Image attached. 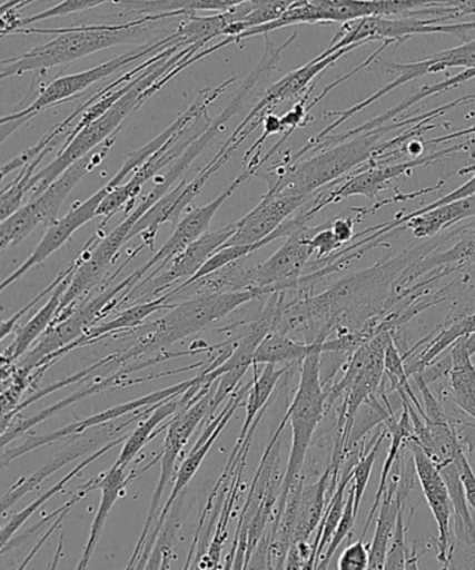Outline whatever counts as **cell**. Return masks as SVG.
Returning <instances> with one entry per match:
<instances>
[{
	"mask_svg": "<svg viewBox=\"0 0 475 570\" xmlns=\"http://www.w3.org/2000/svg\"><path fill=\"white\" fill-rule=\"evenodd\" d=\"M214 395L215 392L209 390L206 395L201 396L196 403H192L190 407L185 409V411L176 414L170 420L168 433L164 441V450L161 455H159L161 474H159L157 489H155L151 498V507H149L146 524H144L140 539H138L136 550L132 552L129 567H127L129 569L135 567L137 559H140L144 546H146L149 537V531H151L154 523H157L159 514H161L164 492L167 490L169 481L172 480L176 463L179 461L181 451H184L187 442H189L190 436L195 434L198 425L208 416H211Z\"/></svg>",
	"mask_w": 475,
	"mask_h": 570,
	"instance_id": "obj_12",
	"label": "cell"
},
{
	"mask_svg": "<svg viewBox=\"0 0 475 570\" xmlns=\"http://www.w3.org/2000/svg\"><path fill=\"white\" fill-rule=\"evenodd\" d=\"M405 446L410 451L418 475V483L422 485L425 501H427L431 512L434 514L436 525H438V561L444 568H449L452 562L453 547L451 522L453 517V502L449 489L444 478L428 456L422 445L413 439L405 442Z\"/></svg>",
	"mask_w": 475,
	"mask_h": 570,
	"instance_id": "obj_19",
	"label": "cell"
},
{
	"mask_svg": "<svg viewBox=\"0 0 475 570\" xmlns=\"http://www.w3.org/2000/svg\"><path fill=\"white\" fill-rule=\"evenodd\" d=\"M167 20L164 16H142L120 24H92L69 27V29H32L26 27L14 35H48L52 40L41 43L19 57L2 60L0 79L47 71L58 66L76 62L103 49L127 46L141 41L157 29L159 21Z\"/></svg>",
	"mask_w": 475,
	"mask_h": 570,
	"instance_id": "obj_3",
	"label": "cell"
},
{
	"mask_svg": "<svg viewBox=\"0 0 475 570\" xmlns=\"http://www.w3.org/2000/svg\"><path fill=\"white\" fill-rule=\"evenodd\" d=\"M236 230L237 223L226 225L222 229L207 232L200 239L191 243L189 247L185 248L184 252L169 263L168 268L161 271L154 279L144 285H151L149 295L157 296L159 293L167 291L169 286H172L175 282L192 278L204 267V264L228 243L230 237L236 234ZM141 287L132 291L127 301H129L132 293L140 291Z\"/></svg>",
	"mask_w": 475,
	"mask_h": 570,
	"instance_id": "obj_23",
	"label": "cell"
},
{
	"mask_svg": "<svg viewBox=\"0 0 475 570\" xmlns=\"http://www.w3.org/2000/svg\"><path fill=\"white\" fill-rule=\"evenodd\" d=\"M116 137L118 136L110 137L101 147L77 160L46 190L31 197V200L26 206H21L12 217L2 220V224H0V253L3 254L9 247L18 246L36 230L43 228V226L49 228L55 220H58L60 209L68 200L70 193L79 185L82 177L91 174L99 164H102L109 149L113 147Z\"/></svg>",
	"mask_w": 475,
	"mask_h": 570,
	"instance_id": "obj_6",
	"label": "cell"
},
{
	"mask_svg": "<svg viewBox=\"0 0 475 570\" xmlns=\"http://www.w3.org/2000/svg\"><path fill=\"white\" fill-rule=\"evenodd\" d=\"M469 146H474V144L467 138L466 141L457 144V146L441 149V151L429 154L427 157H417L405 160V163L390 165L375 164L364 166V168L353 171L345 179L334 183L327 190L319 193L315 200L309 204L308 212L315 218V215L321 213L324 208L346 200L349 197L377 198L380 191L388 188L392 180L410 175L416 168L438 163V160L445 159L449 155L462 151V149H466Z\"/></svg>",
	"mask_w": 475,
	"mask_h": 570,
	"instance_id": "obj_10",
	"label": "cell"
},
{
	"mask_svg": "<svg viewBox=\"0 0 475 570\" xmlns=\"http://www.w3.org/2000/svg\"><path fill=\"white\" fill-rule=\"evenodd\" d=\"M456 239L455 245L447 250L438 252V248L407 268L396 281L394 291L390 293V301L396 303L402 293L419 279L429 278L438 282L447 275L475 264V223L463 226L458 230Z\"/></svg>",
	"mask_w": 475,
	"mask_h": 570,
	"instance_id": "obj_21",
	"label": "cell"
},
{
	"mask_svg": "<svg viewBox=\"0 0 475 570\" xmlns=\"http://www.w3.org/2000/svg\"><path fill=\"white\" fill-rule=\"evenodd\" d=\"M32 2H36V0H8V2L2 4V14L18 13L21 8H24L27 4Z\"/></svg>",
	"mask_w": 475,
	"mask_h": 570,
	"instance_id": "obj_49",
	"label": "cell"
},
{
	"mask_svg": "<svg viewBox=\"0 0 475 570\" xmlns=\"http://www.w3.org/2000/svg\"><path fill=\"white\" fill-rule=\"evenodd\" d=\"M321 357L323 353L317 352L304 358L300 368V383H298L296 395L286 412L291 428V448L284 481H281L278 507H276L275 528L284 514L287 497H289L293 485L300 480L315 430L318 429L325 412L328 411V394L321 376Z\"/></svg>",
	"mask_w": 475,
	"mask_h": 570,
	"instance_id": "obj_5",
	"label": "cell"
},
{
	"mask_svg": "<svg viewBox=\"0 0 475 570\" xmlns=\"http://www.w3.org/2000/svg\"><path fill=\"white\" fill-rule=\"evenodd\" d=\"M125 441L126 436L120 435L118 439L110 441L109 444L99 448V450L93 452L92 455L86 458L85 461L79 464V466L71 470V472L66 474L62 480L58 481V483L51 487V489L43 492V494L38 497L37 500L30 503L29 507H26L23 511L13 514L12 519L9 520V523L4 524L2 529V550L8 547L14 534L18 533L21 528H23V525L27 523V520H29L32 514L40 511L43 505H47L51 498L58 494H62L65 487L68 485L70 481L76 478V475H80L82 472H85L86 468L90 466V464L93 462H97L99 458L105 455V453L112 451L115 446L123 444Z\"/></svg>",
	"mask_w": 475,
	"mask_h": 570,
	"instance_id": "obj_35",
	"label": "cell"
},
{
	"mask_svg": "<svg viewBox=\"0 0 475 570\" xmlns=\"http://www.w3.org/2000/svg\"><path fill=\"white\" fill-rule=\"evenodd\" d=\"M473 79H475V68H468L461 71V73L451 77V79L436 82V85L433 86H424L423 88H419V90L416 94H414V96L408 97L407 99H405V101H402L399 105H397V107L389 109L388 112L379 115L377 116V118L367 121V124H364L360 127H356V129L342 132V135L339 136H328L323 138V140L318 142V148H328L330 146H334V144L336 142L346 140V138L358 135V132L372 130L375 129V127L388 125L390 124V121L396 120L397 116L405 112V110H407L408 108H412L413 105L422 102L423 99L439 96V94H444L447 90H451V88H456L458 86L466 85V82Z\"/></svg>",
	"mask_w": 475,
	"mask_h": 570,
	"instance_id": "obj_30",
	"label": "cell"
},
{
	"mask_svg": "<svg viewBox=\"0 0 475 570\" xmlns=\"http://www.w3.org/2000/svg\"><path fill=\"white\" fill-rule=\"evenodd\" d=\"M291 364L285 365L280 370L276 368V364H265V368L261 374H257V365H253V385L250 392H248V401L246 406V420L243 424V429L237 440L236 445H241L246 441L248 433L253 428V424L257 422L259 417H263L265 406L269 401L270 395L274 394L276 385H278L281 375L287 373Z\"/></svg>",
	"mask_w": 475,
	"mask_h": 570,
	"instance_id": "obj_36",
	"label": "cell"
},
{
	"mask_svg": "<svg viewBox=\"0 0 475 570\" xmlns=\"http://www.w3.org/2000/svg\"><path fill=\"white\" fill-rule=\"evenodd\" d=\"M439 472L451 492L456 537L475 552V523L472 508L467 502L466 491H464L461 468H458L456 461L441 468Z\"/></svg>",
	"mask_w": 475,
	"mask_h": 570,
	"instance_id": "obj_37",
	"label": "cell"
},
{
	"mask_svg": "<svg viewBox=\"0 0 475 570\" xmlns=\"http://www.w3.org/2000/svg\"><path fill=\"white\" fill-rule=\"evenodd\" d=\"M340 570L369 569V547L357 540L346 548L338 562Z\"/></svg>",
	"mask_w": 475,
	"mask_h": 570,
	"instance_id": "obj_43",
	"label": "cell"
},
{
	"mask_svg": "<svg viewBox=\"0 0 475 570\" xmlns=\"http://www.w3.org/2000/svg\"><path fill=\"white\" fill-rule=\"evenodd\" d=\"M308 197L286 195L270 190L245 218L237 220V230L224 247L254 245L273 235L298 209L306 206Z\"/></svg>",
	"mask_w": 475,
	"mask_h": 570,
	"instance_id": "obj_22",
	"label": "cell"
},
{
	"mask_svg": "<svg viewBox=\"0 0 475 570\" xmlns=\"http://www.w3.org/2000/svg\"><path fill=\"white\" fill-rule=\"evenodd\" d=\"M264 164V158L248 159L246 169L243 170V174L239 175V177H237V179H235L226 190L220 193L214 202L186 214V217L175 225V230L172 236H170V239L165 242V245L155 253V256L149 259L147 264H144L141 268H138L131 274L136 282V286L132 287V291L148 284L149 281L154 279L155 276L167 268L169 263L172 262L178 254L189 247L191 243L200 239L204 234H207L209 225H211L212 219L219 212L220 207H222L224 204L235 195L237 188H239L243 183L250 180Z\"/></svg>",
	"mask_w": 475,
	"mask_h": 570,
	"instance_id": "obj_11",
	"label": "cell"
},
{
	"mask_svg": "<svg viewBox=\"0 0 475 570\" xmlns=\"http://www.w3.org/2000/svg\"><path fill=\"white\" fill-rule=\"evenodd\" d=\"M79 265V258L75 259V268L60 284L55 287L51 297L47 302L46 306H42L34 317L16 334V340L12 345L7 348L2 354V365H12L18 363L27 352L30 351L32 343H36L46 332L51 328L55 320L58 317L60 303L65 296L66 291L70 285L71 276Z\"/></svg>",
	"mask_w": 475,
	"mask_h": 570,
	"instance_id": "obj_29",
	"label": "cell"
},
{
	"mask_svg": "<svg viewBox=\"0 0 475 570\" xmlns=\"http://www.w3.org/2000/svg\"><path fill=\"white\" fill-rule=\"evenodd\" d=\"M141 370L140 365L136 363L127 364L123 368L116 371L113 374H109L105 376V379L99 380L98 383L88 386L86 390L76 391L65 400L57 403V405L49 406L43 409V411L38 412L34 416L27 417L20 420L19 423H16L13 428H9L4 433H2V448H8L9 444H12L14 440L20 439L24 434L29 433L31 429H34L36 425L46 422V420L51 419L55 414L65 411L75 403L86 400L88 396H93L98 394H102V392L108 390L119 389V386H129L141 384L144 381H148L151 379H158L162 374L149 375L147 379L140 380H127V375L131 373H136V371Z\"/></svg>",
	"mask_w": 475,
	"mask_h": 570,
	"instance_id": "obj_25",
	"label": "cell"
},
{
	"mask_svg": "<svg viewBox=\"0 0 475 570\" xmlns=\"http://www.w3.org/2000/svg\"><path fill=\"white\" fill-rule=\"evenodd\" d=\"M467 337L451 347L449 383L453 401L467 416L475 419V365L466 346Z\"/></svg>",
	"mask_w": 475,
	"mask_h": 570,
	"instance_id": "obj_34",
	"label": "cell"
},
{
	"mask_svg": "<svg viewBox=\"0 0 475 570\" xmlns=\"http://www.w3.org/2000/svg\"><path fill=\"white\" fill-rule=\"evenodd\" d=\"M325 336H317L313 342H296L284 332L270 331L264 337L254 353V365L259 364H296L303 363L304 358L311 353H323Z\"/></svg>",
	"mask_w": 475,
	"mask_h": 570,
	"instance_id": "obj_33",
	"label": "cell"
},
{
	"mask_svg": "<svg viewBox=\"0 0 475 570\" xmlns=\"http://www.w3.org/2000/svg\"><path fill=\"white\" fill-rule=\"evenodd\" d=\"M251 385L253 380L251 383L243 386V389L236 391L235 394L230 396L228 405L225 406L224 412L219 413L218 417L212 419L211 422L208 423L207 429L204 430V433L200 436V440H198L196 445L192 446L190 455L187 456L186 461L180 466L178 475H176L172 494H170L168 502L165 503L161 514H159L157 523H155L152 534L148 537L146 546H144L140 562L136 564V568H146L149 559L148 556L152 552L155 542H157L159 533H161L165 523H167L169 513L172 511L175 503L178 502L179 497L184 494V491L186 487L190 484V481L195 479L198 469H200L202 462L206 461L208 452L211 451V448L219 439V435L222 434L226 425L229 424L231 417L235 416L236 412L239 411V407L245 403V397L248 395V392H250Z\"/></svg>",
	"mask_w": 475,
	"mask_h": 570,
	"instance_id": "obj_15",
	"label": "cell"
},
{
	"mask_svg": "<svg viewBox=\"0 0 475 570\" xmlns=\"http://www.w3.org/2000/svg\"><path fill=\"white\" fill-rule=\"evenodd\" d=\"M126 176H129V174H127L125 169H120L107 185L99 188L90 198H87V200L82 203H76V206L71 207L68 215L55 220V223L49 226L47 234L43 235L42 240L38 243L36 250L31 253V256L27 258L12 275H9L8 278L2 282L0 289H2V292L7 291V287L14 284L21 276L29 273L32 268L38 267V265L46 263L53 253H57L59 248H62L66 242L70 240V237L73 236L77 230L98 217V209L101 207L105 198H107L116 187L123 185Z\"/></svg>",
	"mask_w": 475,
	"mask_h": 570,
	"instance_id": "obj_16",
	"label": "cell"
},
{
	"mask_svg": "<svg viewBox=\"0 0 475 570\" xmlns=\"http://www.w3.org/2000/svg\"><path fill=\"white\" fill-rule=\"evenodd\" d=\"M174 306L175 304L170 303L168 293L154 298V301L137 303L135 306L126 308L125 312H121L118 317L109 321V323L92 326V328L88 330L80 340L71 343L70 346L65 347L62 352L49 356L47 362L57 363L58 360L66 356V354L73 352L77 347L92 345V343L102 341L105 337L110 335L119 334L121 331L137 330L138 326H141L144 321L151 317L154 313L162 312V309H170Z\"/></svg>",
	"mask_w": 475,
	"mask_h": 570,
	"instance_id": "obj_27",
	"label": "cell"
},
{
	"mask_svg": "<svg viewBox=\"0 0 475 570\" xmlns=\"http://www.w3.org/2000/svg\"><path fill=\"white\" fill-rule=\"evenodd\" d=\"M313 230L314 228H309V226L298 229L295 234L286 237L285 245L267 262L258 264L254 287L267 292V295L297 291L303 273L315 254L311 242H309Z\"/></svg>",
	"mask_w": 475,
	"mask_h": 570,
	"instance_id": "obj_17",
	"label": "cell"
},
{
	"mask_svg": "<svg viewBox=\"0 0 475 570\" xmlns=\"http://www.w3.org/2000/svg\"><path fill=\"white\" fill-rule=\"evenodd\" d=\"M467 101V97L458 98L445 107L431 110V112L407 120H394L388 125L358 132L328 148L319 149L317 155L308 159H298L295 163L284 164L278 168L268 170L267 180L270 190L286 193V195L311 197L321 188L345 179L364 166L377 163L378 158L395 148L394 140L380 144V140L392 130L405 125L423 124L433 120L446 110Z\"/></svg>",
	"mask_w": 475,
	"mask_h": 570,
	"instance_id": "obj_1",
	"label": "cell"
},
{
	"mask_svg": "<svg viewBox=\"0 0 475 570\" xmlns=\"http://www.w3.org/2000/svg\"><path fill=\"white\" fill-rule=\"evenodd\" d=\"M157 406L158 405L141 409V411L130 414V417L123 420V422H116L115 420V422L98 425V428L90 430V434H87L86 431V433L73 435V440H71L52 461H49L46 466L37 470V472L29 475V478L20 479L18 483L8 491V494L2 498L3 517H7L9 509L14 507L21 498L36 491L43 481H47L51 475L59 472L66 464L77 461V459L87 455L88 452L96 450V448H102L109 444L110 441L116 440L115 436L121 433V431L129 429L130 425L137 423L138 420L148 416Z\"/></svg>",
	"mask_w": 475,
	"mask_h": 570,
	"instance_id": "obj_14",
	"label": "cell"
},
{
	"mask_svg": "<svg viewBox=\"0 0 475 570\" xmlns=\"http://www.w3.org/2000/svg\"><path fill=\"white\" fill-rule=\"evenodd\" d=\"M475 332V312L463 315L461 318L452 320L438 331H434L425 340L418 342L417 345L427 343L422 353L408 365H406L408 376L424 373L425 370L436 363V360L447 348L452 347L463 337H468Z\"/></svg>",
	"mask_w": 475,
	"mask_h": 570,
	"instance_id": "obj_32",
	"label": "cell"
},
{
	"mask_svg": "<svg viewBox=\"0 0 475 570\" xmlns=\"http://www.w3.org/2000/svg\"><path fill=\"white\" fill-rule=\"evenodd\" d=\"M263 296H268L267 292L254 287V289L239 292L202 293L176 303L164 317L151 324L138 326L140 340L127 351L131 358L147 357L186 337L200 334L218 321L228 317L243 304Z\"/></svg>",
	"mask_w": 475,
	"mask_h": 570,
	"instance_id": "obj_4",
	"label": "cell"
},
{
	"mask_svg": "<svg viewBox=\"0 0 475 570\" xmlns=\"http://www.w3.org/2000/svg\"><path fill=\"white\" fill-rule=\"evenodd\" d=\"M466 346L469 354H472V357L475 354V332L474 334L469 335L466 340Z\"/></svg>",
	"mask_w": 475,
	"mask_h": 570,
	"instance_id": "obj_50",
	"label": "cell"
},
{
	"mask_svg": "<svg viewBox=\"0 0 475 570\" xmlns=\"http://www.w3.org/2000/svg\"><path fill=\"white\" fill-rule=\"evenodd\" d=\"M405 360L394 337L385 351V376L389 380L390 384L386 394H390V392L395 391H406L408 386H410L408 385V379H410V376L407 374Z\"/></svg>",
	"mask_w": 475,
	"mask_h": 570,
	"instance_id": "obj_41",
	"label": "cell"
},
{
	"mask_svg": "<svg viewBox=\"0 0 475 570\" xmlns=\"http://www.w3.org/2000/svg\"><path fill=\"white\" fill-rule=\"evenodd\" d=\"M413 519V518H412ZM412 519L405 522V509H402L397 517L394 535L386 552L385 569H407L408 551L406 547V534Z\"/></svg>",
	"mask_w": 475,
	"mask_h": 570,
	"instance_id": "obj_42",
	"label": "cell"
},
{
	"mask_svg": "<svg viewBox=\"0 0 475 570\" xmlns=\"http://www.w3.org/2000/svg\"><path fill=\"white\" fill-rule=\"evenodd\" d=\"M458 137H467L469 140H472L475 144V125L473 127H468L466 130H458L456 132H452L449 136L441 137V138H434V140L427 141L429 146H433V144H444L447 141L453 140V138Z\"/></svg>",
	"mask_w": 475,
	"mask_h": 570,
	"instance_id": "obj_48",
	"label": "cell"
},
{
	"mask_svg": "<svg viewBox=\"0 0 475 570\" xmlns=\"http://www.w3.org/2000/svg\"><path fill=\"white\" fill-rule=\"evenodd\" d=\"M451 68H475V40L463 42L461 47L435 53L433 57L418 60V62L385 65V69L388 73H396L397 71L399 77L384 88H380L377 92H374V96L364 99L360 104H356L355 107L342 110V112H333V116H338V119L333 121L330 127H333L334 130L338 129L346 120L362 112V110L372 107V105L379 101L380 98L388 96L389 92L407 85V82L419 79V77L423 76L441 73V71Z\"/></svg>",
	"mask_w": 475,
	"mask_h": 570,
	"instance_id": "obj_18",
	"label": "cell"
},
{
	"mask_svg": "<svg viewBox=\"0 0 475 570\" xmlns=\"http://www.w3.org/2000/svg\"><path fill=\"white\" fill-rule=\"evenodd\" d=\"M363 46H366V43H353V46L342 48L338 52L325 58H323L321 55H318L317 58L313 59L311 62L304 65L303 68L286 75L284 79L268 88L265 96L259 99L256 107L250 110L248 118L263 121L264 116L273 112L276 105L289 101V99L301 98L309 88L317 85V81L315 80H317L319 76L324 75L330 66H334L339 59L346 57L347 53H350Z\"/></svg>",
	"mask_w": 475,
	"mask_h": 570,
	"instance_id": "obj_24",
	"label": "cell"
},
{
	"mask_svg": "<svg viewBox=\"0 0 475 570\" xmlns=\"http://www.w3.org/2000/svg\"><path fill=\"white\" fill-rule=\"evenodd\" d=\"M178 43H185L186 46V42L181 41L178 32L175 31L174 35L164 37L161 40L148 42L146 46L135 49V51L120 55V57L109 60V62L98 65L96 68L81 71V73L59 77V79L53 80L51 85L43 87L40 91V96H38L36 101H32L29 107L13 115L3 116L2 120H0L2 141H7L19 127L26 125L27 121H30L32 118H36L42 110L69 101V99L79 96V94L85 92L87 88H90L98 81L107 79V77L126 68V66L146 59L149 55L162 52L169 47L178 46Z\"/></svg>",
	"mask_w": 475,
	"mask_h": 570,
	"instance_id": "obj_7",
	"label": "cell"
},
{
	"mask_svg": "<svg viewBox=\"0 0 475 570\" xmlns=\"http://www.w3.org/2000/svg\"><path fill=\"white\" fill-rule=\"evenodd\" d=\"M247 2L250 0H116L115 7L138 18L162 14L167 19H175L197 12L224 13Z\"/></svg>",
	"mask_w": 475,
	"mask_h": 570,
	"instance_id": "obj_28",
	"label": "cell"
},
{
	"mask_svg": "<svg viewBox=\"0 0 475 570\" xmlns=\"http://www.w3.org/2000/svg\"><path fill=\"white\" fill-rule=\"evenodd\" d=\"M196 385H202L204 389H209L206 383V375H204V371L195 376V379L168 386V389L154 392V394L138 397V400L109 407L107 411L92 414L90 417L79 420V422L66 425V428L52 431V433L30 436V439H27L23 444L13 448V450H8V448L7 450H3L2 464L3 466H8V464L16 461V459L24 456L27 453L32 451L40 450L42 446L51 445L55 441L69 439V436L86 433V431L96 429L98 425L115 422V420H119L123 416H127V414L141 411V409L161 405V403L172 400V397L186 394L187 391L191 390L192 386Z\"/></svg>",
	"mask_w": 475,
	"mask_h": 570,
	"instance_id": "obj_13",
	"label": "cell"
},
{
	"mask_svg": "<svg viewBox=\"0 0 475 570\" xmlns=\"http://www.w3.org/2000/svg\"><path fill=\"white\" fill-rule=\"evenodd\" d=\"M394 337V332L380 331L373 340L364 343L352 354L342 379L330 389H325L328 394V409L344 397L339 409L338 430L352 431L358 409L380 391L385 376V351Z\"/></svg>",
	"mask_w": 475,
	"mask_h": 570,
	"instance_id": "obj_8",
	"label": "cell"
},
{
	"mask_svg": "<svg viewBox=\"0 0 475 570\" xmlns=\"http://www.w3.org/2000/svg\"><path fill=\"white\" fill-rule=\"evenodd\" d=\"M475 30V21L452 24L445 18H419V16H399V18H366L349 21L342 26L328 49L321 53L329 57L339 49L358 42L394 41L396 46L410 40L414 36L453 35L467 42L469 31Z\"/></svg>",
	"mask_w": 475,
	"mask_h": 570,
	"instance_id": "obj_9",
	"label": "cell"
},
{
	"mask_svg": "<svg viewBox=\"0 0 475 570\" xmlns=\"http://www.w3.org/2000/svg\"><path fill=\"white\" fill-rule=\"evenodd\" d=\"M458 468H461V475L466 491L467 502L472 511L475 513V474L469 464L468 459L464 453L457 459Z\"/></svg>",
	"mask_w": 475,
	"mask_h": 570,
	"instance_id": "obj_45",
	"label": "cell"
},
{
	"mask_svg": "<svg viewBox=\"0 0 475 570\" xmlns=\"http://www.w3.org/2000/svg\"><path fill=\"white\" fill-rule=\"evenodd\" d=\"M334 234L338 237L342 246H346L353 239V219L352 218H339L335 223L330 224Z\"/></svg>",
	"mask_w": 475,
	"mask_h": 570,
	"instance_id": "obj_47",
	"label": "cell"
},
{
	"mask_svg": "<svg viewBox=\"0 0 475 570\" xmlns=\"http://www.w3.org/2000/svg\"><path fill=\"white\" fill-rule=\"evenodd\" d=\"M192 403L189 397L184 394L172 397V400L164 402L161 405L155 407L154 411L148 414V419L138 424V428L132 431V434L127 436L125 445L121 448L118 461H116L115 464L125 469L129 466V464L135 461L138 453L142 451V448L146 446L155 435L169 428L167 424L164 425V428L158 429L165 420L175 417L176 414L185 411V409L190 407Z\"/></svg>",
	"mask_w": 475,
	"mask_h": 570,
	"instance_id": "obj_31",
	"label": "cell"
},
{
	"mask_svg": "<svg viewBox=\"0 0 475 570\" xmlns=\"http://www.w3.org/2000/svg\"><path fill=\"white\" fill-rule=\"evenodd\" d=\"M75 268V262L69 265L68 268L63 271V273H60L58 278L52 282L51 285L46 287V291H42L40 295H38L34 301H31L23 309H20L19 313H16L12 318L4 320L2 323V336H0V341L7 340V337L12 334L14 326L18 325V321L23 317V315L29 312L32 307L36 306V304L40 301H42V297H46L48 293H52L55 291V287H57L60 282H62L66 276H68L71 271Z\"/></svg>",
	"mask_w": 475,
	"mask_h": 570,
	"instance_id": "obj_44",
	"label": "cell"
},
{
	"mask_svg": "<svg viewBox=\"0 0 475 570\" xmlns=\"http://www.w3.org/2000/svg\"><path fill=\"white\" fill-rule=\"evenodd\" d=\"M200 51L201 48L198 46L186 47L181 51L168 55V57L159 60V62L149 66L140 76L126 82L123 87L116 88V101L113 105H110L91 124L81 127L79 130H71L68 142L65 144L57 159L52 160L46 168L38 170L34 179H32V197L46 190L52 181L65 174L77 160L85 158L86 155L92 153L97 147H101L110 137L118 136L127 116L135 112L142 104H146L154 94L161 91L159 90L158 81L178 68L185 60L191 59Z\"/></svg>",
	"mask_w": 475,
	"mask_h": 570,
	"instance_id": "obj_2",
	"label": "cell"
},
{
	"mask_svg": "<svg viewBox=\"0 0 475 570\" xmlns=\"http://www.w3.org/2000/svg\"><path fill=\"white\" fill-rule=\"evenodd\" d=\"M158 459L159 458L154 459L146 468L138 470V472H131L129 475L126 474V469L118 466V464H113L107 473L99 475L98 489L102 491L101 503H99L98 512L96 518H93L90 535H88L85 552H82L81 561L77 568L87 569L90 567L93 551H96L99 539H101L105 524H107V520L110 512H112L116 501L119 500L121 494H125L126 487L130 484V481L146 473L148 469H151L154 464L157 463Z\"/></svg>",
	"mask_w": 475,
	"mask_h": 570,
	"instance_id": "obj_26",
	"label": "cell"
},
{
	"mask_svg": "<svg viewBox=\"0 0 475 570\" xmlns=\"http://www.w3.org/2000/svg\"><path fill=\"white\" fill-rule=\"evenodd\" d=\"M115 2L116 0H62V2L57 4V7L46 10V12L31 16V18L21 19L18 13L2 14V30H0V36L4 38L7 36L14 35V32L20 29H26V27L40 23V21L43 20L81 13L85 12V10L101 7V4L105 3L115 4Z\"/></svg>",
	"mask_w": 475,
	"mask_h": 570,
	"instance_id": "obj_38",
	"label": "cell"
},
{
	"mask_svg": "<svg viewBox=\"0 0 475 570\" xmlns=\"http://www.w3.org/2000/svg\"><path fill=\"white\" fill-rule=\"evenodd\" d=\"M474 217L475 195L429 209L428 213L416 215V217L405 215V217L379 225L377 228L368 229L362 234L368 235L362 239V243L364 246L373 248L399 230H410L417 239H427V237L438 236L462 220Z\"/></svg>",
	"mask_w": 475,
	"mask_h": 570,
	"instance_id": "obj_20",
	"label": "cell"
},
{
	"mask_svg": "<svg viewBox=\"0 0 475 570\" xmlns=\"http://www.w3.org/2000/svg\"><path fill=\"white\" fill-rule=\"evenodd\" d=\"M389 434L388 428L380 429L377 435L372 440V446L363 448L355 468H353V491H355V508L358 517L364 494H366L369 478H372L373 466L377 461L380 445H383L386 435ZM364 446V445H363Z\"/></svg>",
	"mask_w": 475,
	"mask_h": 570,
	"instance_id": "obj_39",
	"label": "cell"
},
{
	"mask_svg": "<svg viewBox=\"0 0 475 570\" xmlns=\"http://www.w3.org/2000/svg\"><path fill=\"white\" fill-rule=\"evenodd\" d=\"M356 519L355 491L352 489L349 497H347L344 517H342L338 529H336L333 540H330L327 547V552L324 553L321 561L318 563V569H327L329 567V563L333 561L336 551L339 550L342 542L350 535L353 528H355Z\"/></svg>",
	"mask_w": 475,
	"mask_h": 570,
	"instance_id": "obj_40",
	"label": "cell"
},
{
	"mask_svg": "<svg viewBox=\"0 0 475 570\" xmlns=\"http://www.w3.org/2000/svg\"><path fill=\"white\" fill-rule=\"evenodd\" d=\"M439 7L451 9L456 18L475 14V0H442Z\"/></svg>",
	"mask_w": 475,
	"mask_h": 570,
	"instance_id": "obj_46",
	"label": "cell"
}]
</instances>
